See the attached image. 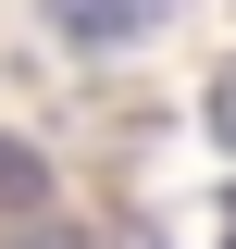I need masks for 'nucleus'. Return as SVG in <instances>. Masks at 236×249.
Instances as JSON below:
<instances>
[{"label":"nucleus","instance_id":"obj_1","mask_svg":"<svg viewBox=\"0 0 236 249\" xmlns=\"http://www.w3.org/2000/svg\"><path fill=\"white\" fill-rule=\"evenodd\" d=\"M162 13H174V0H50V25L75 37V50H137Z\"/></svg>","mask_w":236,"mask_h":249},{"label":"nucleus","instance_id":"obj_2","mask_svg":"<svg viewBox=\"0 0 236 249\" xmlns=\"http://www.w3.org/2000/svg\"><path fill=\"white\" fill-rule=\"evenodd\" d=\"M0 212H50V175H37L25 137H0Z\"/></svg>","mask_w":236,"mask_h":249},{"label":"nucleus","instance_id":"obj_3","mask_svg":"<svg viewBox=\"0 0 236 249\" xmlns=\"http://www.w3.org/2000/svg\"><path fill=\"white\" fill-rule=\"evenodd\" d=\"M211 137H224V150H236V62H224V75H211Z\"/></svg>","mask_w":236,"mask_h":249},{"label":"nucleus","instance_id":"obj_4","mask_svg":"<svg viewBox=\"0 0 236 249\" xmlns=\"http://www.w3.org/2000/svg\"><path fill=\"white\" fill-rule=\"evenodd\" d=\"M224 249H236V187H224Z\"/></svg>","mask_w":236,"mask_h":249}]
</instances>
